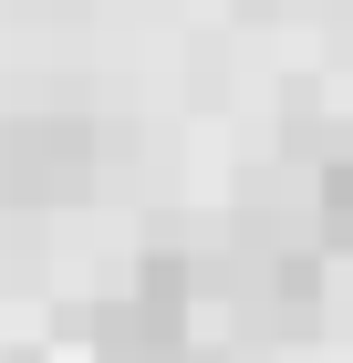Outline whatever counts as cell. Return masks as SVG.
<instances>
[{
    "instance_id": "7a4b0ae2",
    "label": "cell",
    "mask_w": 353,
    "mask_h": 363,
    "mask_svg": "<svg viewBox=\"0 0 353 363\" xmlns=\"http://www.w3.org/2000/svg\"><path fill=\"white\" fill-rule=\"evenodd\" d=\"M94 363H188V311L125 291L114 311H94Z\"/></svg>"
},
{
    "instance_id": "6da1fadb",
    "label": "cell",
    "mask_w": 353,
    "mask_h": 363,
    "mask_svg": "<svg viewBox=\"0 0 353 363\" xmlns=\"http://www.w3.org/2000/svg\"><path fill=\"white\" fill-rule=\"evenodd\" d=\"M83 167H94V125H73V114H21V125H0V187L11 197H73Z\"/></svg>"
},
{
    "instance_id": "3957f363",
    "label": "cell",
    "mask_w": 353,
    "mask_h": 363,
    "mask_svg": "<svg viewBox=\"0 0 353 363\" xmlns=\"http://www.w3.org/2000/svg\"><path fill=\"white\" fill-rule=\"evenodd\" d=\"M312 239L322 250H353V145L322 156V177H312Z\"/></svg>"
}]
</instances>
